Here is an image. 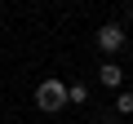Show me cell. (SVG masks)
<instances>
[{
    "label": "cell",
    "instance_id": "obj_1",
    "mask_svg": "<svg viewBox=\"0 0 133 124\" xmlns=\"http://www.w3.org/2000/svg\"><path fill=\"white\" fill-rule=\"evenodd\" d=\"M36 106H40L44 115H58L62 106H71V102H66V84H62L58 75L40 80V84H36Z\"/></svg>",
    "mask_w": 133,
    "mask_h": 124
},
{
    "label": "cell",
    "instance_id": "obj_2",
    "mask_svg": "<svg viewBox=\"0 0 133 124\" xmlns=\"http://www.w3.org/2000/svg\"><path fill=\"white\" fill-rule=\"evenodd\" d=\"M93 40H98V49H102L107 58H111V53H120V49L129 44V36H124V27H120V22H102V27L93 31Z\"/></svg>",
    "mask_w": 133,
    "mask_h": 124
},
{
    "label": "cell",
    "instance_id": "obj_3",
    "mask_svg": "<svg viewBox=\"0 0 133 124\" xmlns=\"http://www.w3.org/2000/svg\"><path fill=\"white\" fill-rule=\"evenodd\" d=\"M98 84H102V89H120V84H124V67H120L115 58H107L102 67H98Z\"/></svg>",
    "mask_w": 133,
    "mask_h": 124
},
{
    "label": "cell",
    "instance_id": "obj_4",
    "mask_svg": "<svg viewBox=\"0 0 133 124\" xmlns=\"http://www.w3.org/2000/svg\"><path fill=\"white\" fill-rule=\"evenodd\" d=\"M66 102H71V106H84L89 102V84H66Z\"/></svg>",
    "mask_w": 133,
    "mask_h": 124
},
{
    "label": "cell",
    "instance_id": "obj_5",
    "mask_svg": "<svg viewBox=\"0 0 133 124\" xmlns=\"http://www.w3.org/2000/svg\"><path fill=\"white\" fill-rule=\"evenodd\" d=\"M115 115H133V93H129V89L115 93Z\"/></svg>",
    "mask_w": 133,
    "mask_h": 124
},
{
    "label": "cell",
    "instance_id": "obj_6",
    "mask_svg": "<svg viewBox=\"0 0 133 124\" xmlns=\"http://www.w3.org/2000/svg\"><path fill=\"white\" fill-rule=\"evenodd\" d=\"M0 18H5V0H0Z\"/></svg>",
    "mask_w": 133,
    "mask_h": 124
},
{
    "label": "cell",
    "instance_id": "obj_7",
    "mask_svg": "<svg viewBox=\"0 0 133 124\" xmlns=\"http://www.w3.org/2000/svg\"><path fill=\"white\" fill-rule=\"evenodd\" d=\"M36 5H44V0H36Z\"/></svg>",
    "mask_w": 133,
    "mask_h": 124
}]
</instances>
